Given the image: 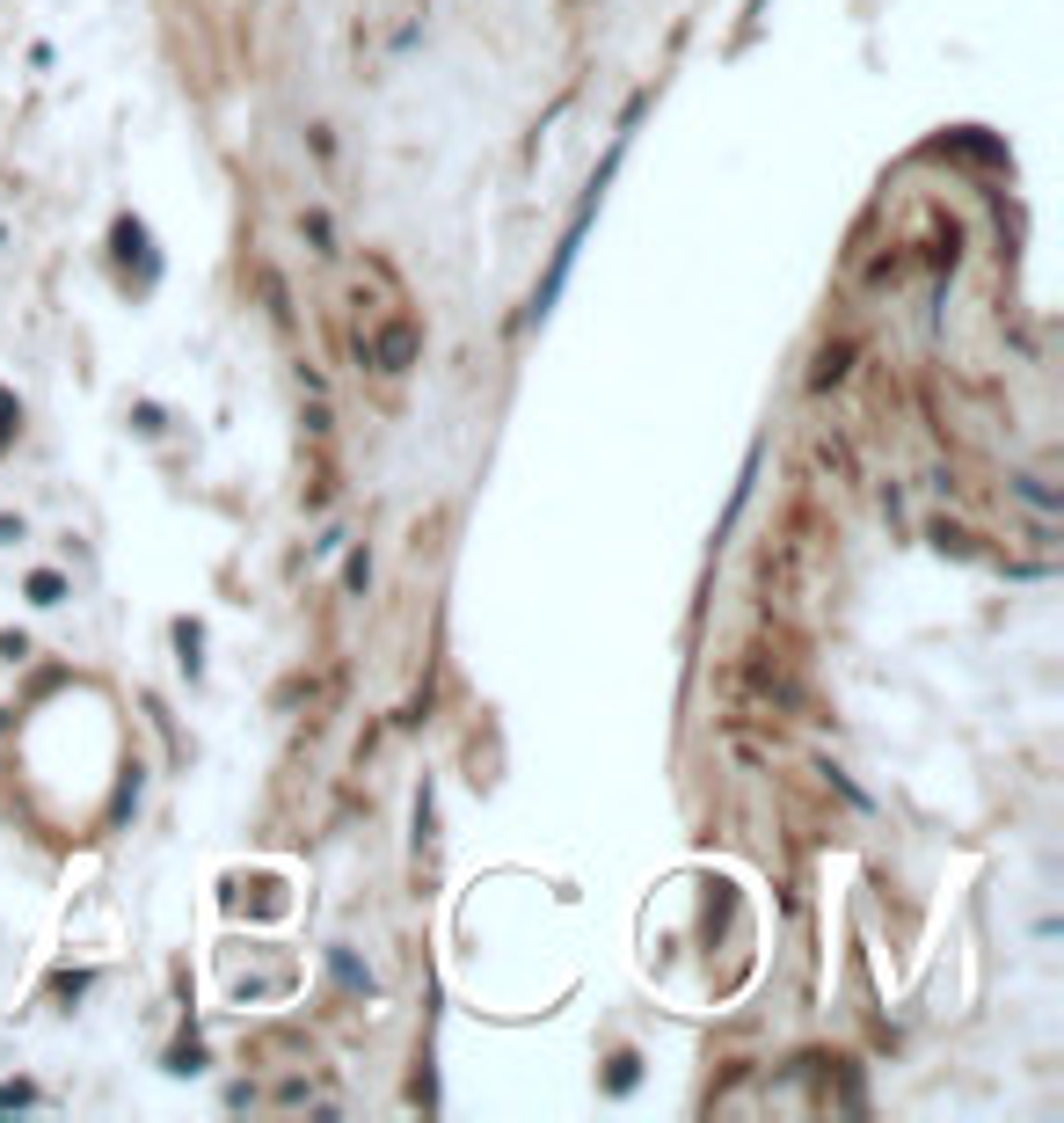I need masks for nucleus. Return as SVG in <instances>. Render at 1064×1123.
Masks as SVG:
<instances>
[{"mask_svg":"<svg viewBox=\"0 0 1064 1123\" xmlns=\"http://www.w3.org/2000/svg\"><path fill=\"white\" fill-rule=\"evenodd\" d=\"M1020 496H1028V504H1036V511H1057V496H1050V489H1042L1036 474H1020Z\"/></svg>","mask_w":1064,"mask_h":1123,"instance_id":"obj_3","label":"nucleus"},{"mask_svg":"<svg viewBox=\"0 0 1064 1123\" xmlns=\"http://www.w3.org/2000/svg\"><path fill=\"white\" fill-rule=\"evenodd\" d=\"M29 598H37V606H59V598H66V577H59V569H37V577H29Z\"/></svg>","mask_w":1064,"mask_h":1123,"instance_id":"obj_1","label":"nucleus"},{"mask_svg":"<svg viewBox=\"0 0 1064 1123\" xmlns=\"http://www.w3.org/2000/svg\"><path fill=\"white\" fill-rule=\"evenodd\" d=\"M409 350H416V336H409V329H387V336H380V358H387V372L401 366Z\"/></svg>","mask_w":1064,"mask_h":1123,"instance_id":"obj_2","label":"nucleus"}]
</instances>
